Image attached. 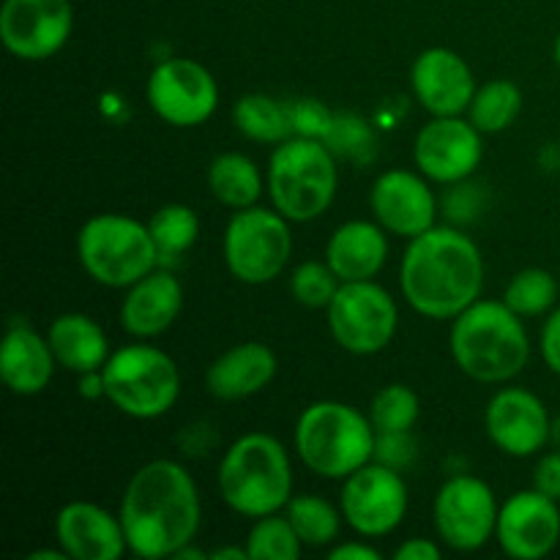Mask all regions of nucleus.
Returning <instances> with one entry per match:
<instances>
[{"mask_svg": "<svg viewBox=\"0 0 560 560\" xmlns=\"http://www.w3.org/2000/svg\"><path fill=\"white\" fill-rule=\"evenodd\" d=\"M120 523L131 552L140 558L175 556L200 528V498L191 476L170 459L142 465L124 492Z\"/></svg>", "mask_w": 560, "mask_h": 560, "instance_id": "f257e3e1", "label": "nucleus"}, {"mask_svg": "<svg viewBox=\"0 0 560 560\" xmlns=\"http://www.w3.org/2000/svg\"><path fill=\"white\" fill-rule=\"evenodd\" d=\"M399 282L416 312L435 320L457 317L479 301L485 284L479 246L459 230H427L410 241Z\"/></svg>", "mask_w": 560, "mask_h": 560, "instance_id": "f03ea898", "label": "nucleus"}, {"mask_svg": "<svg viewBox=\"0 0 560 560\" xmlns=\"http://www.w3.org/2000/svg\"><path fill=\"white\" fill-rule=\"evenodd\" d=\"M452 355L465 375L481 383H503L525 370L528 331L517 312L498 301H476L452 326Z\"/></svg>", "mask_w": 560, "mask_h": 560, "instance_id": "7ed1b4c3", "label": "nucleus"}, {"mask_svg": "<svg viewBox=\"0 0 560 560\" xmlns=\"http://www.w3.org/2000/svg\"><path fill=\"white\" fill-rule=\"evenodd\" d=\"M293 470L282 443L262 432L238 438L219 465V492L244 517L277 514L290 503Z\"/></svg>", "mask_w": 560, "mask_h": 560, "instance_id": "20e7f679", "label": "nucleus"}, {"mask_svg": "<svg viewBox=\"0 0 560 560\" xmlns=\"http://www.w3.org/2000/svg\"><path fill=\"white\" fill-rule=\"evenodd\" d=\"M372 419L345 402H315L301 413L295 448L310 470L326 479H348L375 457Z\"/></svg>", "mask_w": 560, "mask_h": 560, "instance_id": "39448f33", "label": "nucleus"}, {"mask_svg": "<svg viewBox=\"0 0 560 560\" xmlns=\"http://www.w3.org/2000/svg\"><path fill=\"white\" fill-rule=\"evenodd\" d=\"M268 189L277 211L293 222H310L328 211L337 195V167L323 140L295 137L273 151L268 164Z\"/></svg>", "mask_w": 560, "mask_h": 560, "instance_id": "423d86ee", "label": "nucleus"}, {"mask_svg": "<svg viewBox=\"0 0 560 560\" xmlns=\"http://www.w3.org/2000/svg\"><path fill=\"white\" fill-rule=\"evenodd\" d=\"M82 268L107 288H131L159 266V249L148 224L120 213H102L82 224L77 238Z\"/></svg>", "mask_w": 560, "mask_h": 560, "instance_id": "0eeeda50", "label": "nucleus"}, {"mask_svg": "<svg viewBox=\"0 0 560 560\" xmlns=\"http://www.w3.org/2000/svg\"><path fill=\"white\" fill-rule=\"evenodd\" d=\"M104 397L126 416L156 419L175 405L180 375L175 361L151 345H129L115 350L102 366Z\"/></svg>", "mask_w": 560, "mask_h": 560, "instance_id": "6e6552de", "label": "nucleus"}, {"mask_svg": "<svg viewBox=\"0 0 560 560\" xmlns=\"http://www.w3.org/2000/svg\"><path fill=\"white\" fill-rule=\"evenodd\" d=\"M290 249V228L279 211L266 208H241L230 219L228 233H224V260L230 273L246 284L271 282L288 266Z\"/></svg>", "mask_w": 560, "mask_h": 560, "instance_id": "1a4fd4ad", "label": "nucleus"}, {"mask_svg": "<svg viewBox=\"0 0 560 560\" xmlns=\"http://www.w3.org/2000/svg\"><path fill=\"white\" fill-rule=\"evenodd\" d=\"M397 304L375 284L342 282L328 304V328L345 350L355 355H372L386 348L397 331Z\"/></svg>", "mask_w": 560, "mask_h": 560, "instance_id": "9d476101", "label": "nucleus"}, {"mask_svg": "<svg viewBox=\"0 0 560 560\" xmlns=\"http://www.w3.org/2000/svg\"><path fill=\"white\" fill-rule=\"evenodd\" d=\"M148 102L162 120L189 129L211 118L219 104V88L206 66L173 58L159 63L148 77Z\"/></svg>", "mask_w": 560, "mask_h": 560, "instance_id": "9b49d317", "label": "nucleus"}, {"mask_svg": "<svg viewBox=\"0 0 560 560\" xmlns=\"http://www.w3.org/2000/svg\"><path fill=\"white\" fill-rule=\"evenodd\" d=\"M408 512V487L397 468L366 463L348 476L342 490V514L361 536H386Z\"/></svg>", "mask_w": 560, "mask_h": 560, "instance_id": "f8f14e48", "label": "nucleus"}, {"mask_svg": "<svg viewBox=\"0 0 560 560\" xmlns=\"http://www.w3.org/2000/svg\"><path fill=\"white\" fill-rule=\"evenodd\" d=\"M435 528L452 550H479L498 528L490 485L476 476H454L435 498Z\"/></svg>", "mask_w": 560, "mask_h": 560, "instance_id": "ddd939ff", "label": "nucleus"}, {"mask_svg": "<svg viewBox=\"0 0 560 560\" xmlns=\"http://www.w3.org/2000/svg\"><path fill=\"white\" fill-rule=\"evenodd\" d=\"M71 33L69 0H5L0 36L22 60H44L58 52Z\"/></svg>", "mask_w": 560, "mask_h": 560, "instance_id": "4468645a", "label": "nucleus"}, {"mask_svg": "<svg viewBox=\"0 0 560 560\" xmlns=\"http://www.w3.org/2000/svg\"><path fill=\"white\" fill-rule=\"evenodd\" d=\"M416 164L427 178L438 184H457L476 173L481 164V131L474 124H465L457 115L435 118L416 137Z\"/></svg>", "mask_w": 560, "mask_h": 560, "instance_id": "2eb2a0df", "label": "nucleus"}, {"mask_svg": "<svg viewBox=\"0 0 560 560\" xmlns=\"http://www.w3.org/2000/svg\"><path fill=\"white\" fill-rule=\"evenodd\" d=\"M498 541L503 552L520 560L545 558L560 539L558 501L545 492H517L498 512Z\"/></svg>", "mask_w": 560, "mask_h": 560, "instance_id": "dca6fc26", "label": "nucleus"}, {"mask_svg": "<svg viewBox=\"0 0 560 560\" xmlns=\"http://www.w3.org/2000/svg\"><path fill=\"white\" fill-rule=\"evenodd\" d=\"M487 432L501 452L530 457L550 441L552 421L545 402L525 388H503L487 405Z\"/></svg>", "mask_w": 560, "mask_h": 560, "instance_id": "f3484780", "label": "nucleus"}, {"mask_svg": "<svg viewBox=\"0 0 560 560\" xmlns=\"http://www.w3.org/2000/svg\"><path fill=\"white\" fill-rule=\"evenodd\" d=\"M372 211L388 233L402 238H416L435 228V195L408 170H388L375 180Z\"/></svg>", "mask_w": 560, "mask_h": 560, "instance_id": "a211bd4d", "label": "nucleus"}, {"mask_svg": "<svg viewBox=\"0 0 560 560\" xmlns=\"http://www.w3.org/2000/svg\"><path fill=\"white\" fill-rule=\"evenodd\" d=\"M410 82H413L419 102L435 118L459 115L470 107L476 96L474 74H470L468 63L454 49L446 47H432L421 52L416 58L413 71H410Z\"/></svg>", "mask_w": 560, "mask_h": 560, "instance_id": "6ab92c4d", "label": "nucleus"}, {"mask_svg": "<svg viewBox=\"0 0 560 560\" xmlns=\"http://www.w3.org/2000/svg\"><path fill=\"white\" fill-rule=\"evenodd\" d=\"M55 536L74 560H118L129 547L124 523L96 503L85 501L60 509Z\"/></svg>", "mask_w": 560, "mask_h": 560, "instance_id": "aec40b11", "label": "nucleus"}, {"mask_svg": "<svg viewBox=\"0 0 560 560\" xmlns=\"http://www.w3.org/2000/svg\"><path fill=\"white\" fill-rule=\"evenodd\" d=\"M184 304L180 282L170 271H151L129 288L120 306V323L135 337H156L167 331Z\"/></svg>", "mask_w": 560, "mask_h": 560, "instance_id": "412c9836", "label": "nucleus"}, {"mask_svg": "<svg viewBox=\"0 0 560 560\" xmlns=\"http://www.w3.org/2000/svg\"><path fill=\"white\" fill-rule=\"evenodd\" d=\"M277 375V355L260 342L230 348L208 366V392L219 399H244L266 388Z\"/></svg>", "mask_w": 560, "mask_h": 560, "instance_id": "4be33fe9", "label": "nucleus"}, {"mask_svg": "<svg viewBox=\"0 0 560 560\" xmlns=\"http://www.w3.org/2000/svg\"><path fill=\"white\" fill-rule=\"evenodd\" d=\"M55 370V353L49 339L44 342L33 328L16 326L5 334L0 348V377L14 394L31 397L47 388Z\"/></svg>", "mask_w": 560, "mask_h": 560, "instance_id": "5701e85b", "label": "nucleus"}, {"mask_svg": "<svg viewBox=\"0 0 560 560\" xmlns=\"http://www.w3.org/2000/svg\"><path fill=\"white\" fill-rule=\"evenodd\" d=\"M388 255V241L383 230L372 222H348L328 241V266L339 282H364L383 268Z\"/></svg>", "mask_w": 560, "mask_h": 560, "instance_id": "b1692460", "label": "nucleus"}, {"mask_svg": "<svg viewBox=\"0 0 560 560\" xmlns=\"http://www.w3.org/2000/svg\"><path fill=\"white\" fill-rule=\"evenodd\" d=\"M47 339L55 361L63 364L66 370L82 372V375L102 372L109 359L107 334L88 315H60L49 326Z\"/></svg>", "mask_w": 560, "mask_h": 560, "instance_id": "393cba45", "label": "nucleus"}, {"mask_svg": "<svg viewBox=\"0 0 560 560\" xmlns=\"http://www.w3.org/2000/svg\"><path fill=\"white\" fill-rule=\"evenodd\" d=\"M208 184H211L213 197L235 211L255 206L262 191L260 170L244 153H222L213 159L208 170Z\"/></svg>", "mask_w": 560, "mask_h": 560, "instance_id": "a878e982", "label": "nucleus"}, {"mask_svg": "<svg viewBox=\"0 0 560 560\" xmlns=\"http://www.w3.org/2000/svg\"><path fill=\"white\" fill-rule=\"evenodd\" d=\"M233 118L235 126L257 142H284L293 135L288 104L273 102L271 96H262V93H249L241 98L233 107Z\"/></svg>", "mask_w": 560, "mask_h": 560, "instance_id": "bb28decb", "label": "nucleus"}, {"mask_svg": "<svg viewBox=\"0 0 560 560\" xmlns=\"http://www.w3.org/2000/svg\"><path fill=\"white\" fill-rule=\"evenodd\" d=\"M148 230L156 241L159 262H173L195 246L200 222H197V213L189 206L173 202V206H164L153 213Z\"/></svg>", "mask_w": 560, "mask_h": 560, "instance_id": "cd10ccee", "label": "nucleus"}, {"mask_svg": "<svg viewBox=\"0 0 560 560\" xmlns=\"http://www.w3.org/2000/svg\"><path fill=\"white\" fill-rule=\"evenodd\" d=\"M523 109V93L512 80H492L481 91H476L470 102V124L479 131H503L517 120Z\"/></svg>", "mask_w": 560, "mask_h": 560, "instance_id": "c85d7f7f", "label": "nucleus"}, {"mask_svg": "<svg viewBox=\"0 0 560 560\" xmlns=\"http://www.w3.org/2000/svg\"><path fill=\"white\" fill-rule=\"evenodd\" d=\"M288 520L295 528V534H299V539L310 547L328 545L339 534L337 509L317 495L290 498Z\"/></svg>", "mask_w": 560, "mask_h": 560, "instance_id": "c756f323", "label": "nucleus"}, {"mask_svg": "<svg viewBox=\"0 0 560 560\" xmlns=\"http://www.w3.org/2000/svg\"><path fill=\"white\" fill-rule=\"evenodd\" d=\"M558 299V282L552 279L550 271L545 268H525L517 277L509 282L506 295H503V304L512 312H517L520 317L541 315V312L550 310Z\"/></svg>", "mask_w": 560, "mask_h": 560, "instance_id": "7c9ffc66", "label": "nucleus"}, {"mask_svg": "<svg viewBox=\"0 0 560 560\" xmlns=\"http://www.w3.org/2000/svg\"><path fill=\"white\" fill-rule=\"evenodd\" d=\"M301 545L304 541L299 539L288 517L266 514L252 528L246 552H249L252 560H295L301 556Z\"/></svg>", "mask_w": 560, "mask_h": 560, "instance_id": "2f4dec72", "label": "nucleus"}, {"mask_svg": "<svg viewBox=\"0 0 560 560\" xmlns=\"http://www.w3.org/2000/svg\"><path fill=\"white\" fill-rule=\"evenodd\" d=\"M370 419L377 432H410L419 419V397L402 383L386 386L372 399Z\"/></svg>", "mask_w": 560, "mask_h": 560, "instance_id": "473e14b6", "label": "nucleus"}, {"mask_svg": "<svg viewBox=\"0 0 560 560\" xmlns=\"http://www.w3.org/2000/svg\"><path fill=\"white\" fill-rule=\"evenodd\" d=\"M290 290H293L295 301L312 310H320L334 301L339 290V277L331 271V266L323 262H304L295 268L293 279H290Z\"/></svg>", "mask_w": 560, "mask_h": 560, "instance_id": "72a5a7b5", "label": "nucleus"}, {"mask_svg": "<svg viewBox=\"0 0 560 560\" xmlns=\"http://www.w3.org/2000/svg\"><path fill=\"white\" fill-rule=\"evenodd\" d=\"M331 153H342V156H359V153L370 151L375 137H372L366 120L359 115H334V124L328 135L323 137Z\"/></svg>", "mask_w": 560, "mask_h": 560, "instance_id": "f704fd0d", "label": "nucleus"}, {"mask_svg": "<svg viewBox=\"0 0 560 560\" xmlns=\"http://www.w3.org/2000/svg\"><path fill=\"white\" fill-rule=\"evenodd\" d=\"M288 113L295 135L312 137V140H323L334 124V115L317 98H299V102L288 104Z\"/></svg>", "mask_w": 560, "mask_h": 560, "instance_id": "c9c22d12", "label": "nucleus"}, {"mask_svg": "<svg viewBox=\"0 0 560 560\" xmlns=\"http://www.w3.org/2000/svg\"><path fill=\"white\" fill-rule=\"evenodd\" d=\"M416 446L408 438V432H377L375 441V459L388 465V468H402L413 459Z\"/></svg>", "mask_w": 560, "mask_h": 560, "instance_id": "e433bc0d", "label": "nucleus"}, {"mask_svg": "<svg viewBox=\"0 0 560 560\" xmlns=\"http://www.w3.org/2000/svg\"><path fill=\"white\" fill-rule=\"evenodd\" d=\"M534 485H536V490L545 492L547 498L560 501V452H552V454H547V457L539 459V465H536Z\"/></svg>", "mask_w": 560, "mask_h": 560, "instance_id": "4c0bfd02", "label": "nucleus"}, {"mask_svg": "<svg viewBox=\"0 0 560 560\" xmlns=\"http://www.w3.org/2000/svg\"><path fill=\"white\" fill-rule=\"evenodd\" d=\"M541 355H545L547 366L556 375H560V310L552 312L550 320L545 323V331H541Z\"/></svg>", "mask_w": 560, "mask_h": 560, "instance_id": "58836bf2", "label": "nucleus"}, {"mask_svg": "<svg viewBox=\"0 0 560 560\" xmlns=\"http://www.w3.org/2000/svg\"><path fill=\"white\" fill-rule=\"evenodd\" d=\"M397 560H441V547L430 539H410L397 550Z\"/></svg>", "mask_w": 560, "mask_h": 560, "instance_id": "ea45409f", "label": "nucleus"}, {"mask_svg": "<svg viewBox=\"0 0 560 560\" xmlns=\"http://www.w3.org/2000/svg\"><path fill=\"white\" fill-rule=\"evenodd\" d=\"M331 560H381L383 556L375 550V547H366V545H342L337 550L328 552Z\"/></svg>", "mask_w": 560, "mask_h": 560, "instance_id": "a19ab883", "label": "nucleus"}, {"mask_svg": "<svg viewBox=\"0 0 560 560\" xmlns=\"http://www.w3.org/2000/svg\"><path fill=\"white\" fill-rule=\"evenodd\" d=\"M213 560H244L249 558V552L241 550V547H224V550H217L211 552Z\"/></svg>", "mask_w": 560, "mask_h": 560, "instance_id": "79ce46f5", "label": "nucleus"}, {"mask_svg": "<svg viewBox=\"0 0 560 560\" xmlns=\"http://www.w3.org/2000/svg\"><path fill=\"white\" fill-rule=\"evenodd\" d=\"M69 558V552L60 547V550H38V552H31V560H66Z\"/></svg>", "mask_w": 560, "mask_h": 560, "instance_id": "37998d69", "label": "nucleus"}, {"mask_svg": "<svg viewBox=\"0 0 560 560\" xmlns=\"http://www.w3.org/2000/svg\"><path fill=\"white\" fill-rule=\"evenodd\" d=\"M173 558H197L200 560V558H211V556H206V552H200V550H191V547L186 545V547H180Z\"/></svg>", "mask_w": 560, "mask_h": 560, "instance_id": "c03bdc74", "label": "nucleus"}, {"mask_svg": "<svg viewBox=\"0 0 560 560\" xmlns=\"http://www.w3.org/2000/svg\"><path fill=\"white\" fill-rule=\"evenodd\" d=\"M550 441H556V446L560 448V419L552 421V430H550Z\"/></svg>", "mask_w": 560, "mask_h": 560, "instance_id": "a18cd8bd", "label": "nucleus"}, {"mask_svg": "<svg viewBox=\"0 0 560 560\" xmlns=\"http://www.w3.org/2000/svg\"><path fill=\"white\" fill-rule=\"evenodd\" d=\"M556 60H558V66H560V36H558V42H556Z\"/></svg>", "mask_w": 560, "mask_h": 560, "instance_id": "49530a36", "label": "nucleus"}]
</instances>
